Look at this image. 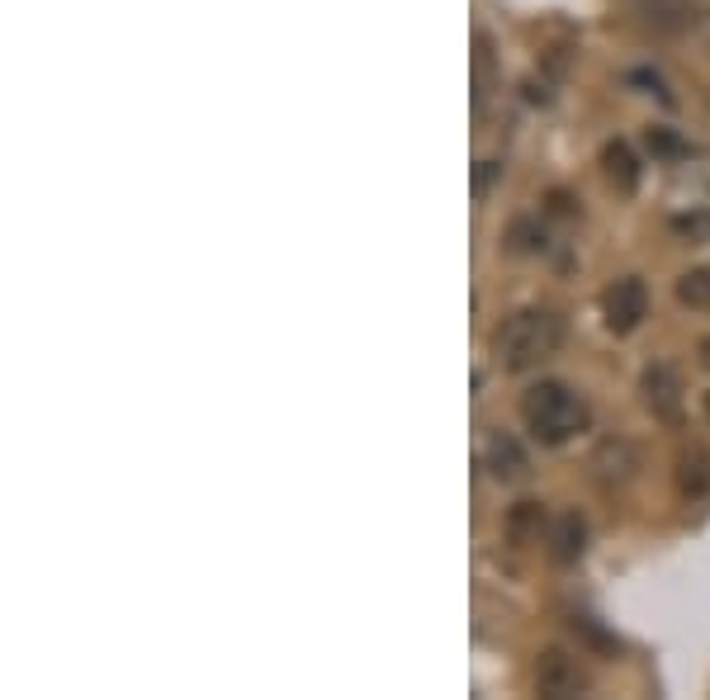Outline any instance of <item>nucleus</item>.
<instances>
[{"label": "nucleus", "instance_id": "9d476101", "mask_svg": "<svg viewBox=\"0 0 710 700\" xmlns=\"http://www.w3.org/2000/svg\"><path fill=\"white\" fill-rule=\"evenodd\" d=\"M602 170H606V180H611V190L616 194H635L639 190V162H635V152L625 147V142H606L602 147Z\"/></svg>", "mask_w": 710, "mask_h": 700}, {"label": "nucleus", "instance_id": "7ed1b4c3", "mask_svg": "<svg viewBox=\"0 0 710 700\" xmlns=\"http://www.w3.org/2000/svg\"><path fill=\"white\" fill-rule=\"evenodd\" d=\"M639 398H644V412L667 431H677L687 422V383L667 360H649L644 375H639Z\"/></svg>", "mask_w": 710, "mask_h": 700}, {"label": "nucleus", "instance_id": "9b49d317", "mask_svg": "<svg viewBox=\"0 0 710 700\" xmlns=\"http://www.w3.org/2000/svg\"><path fill=\"white\" fill-rule=\"evenodd\" d=\"M545 502H517L507 511V539L511 545H535L540 531H545Z\"/></svg>", "mask_w": 710, "mask_h": 700}, {"label": "nucleus", "instance_id": "f03ea898", "mask_svg": "<svg viewBox=\"0 0 710 700\" xmlns=\"http://www.w3.org/2000/svg\"><path fill=\"white\" fill-rule=\"evenodd\" d=\"M521 426L531 431L535 446L559 450L568 440H578L592 426V403L588 393L573 389L564 379H540L521 393Z\"/></svg>", "mask_w": 710, "mask_h": 700}, {"label": "nucleus", "instance_id": "2eb2a0df", "mask_svg": "<svg viewBox=\"0 0 710 700\" xmlns=\"http://www.w3.org/2000/svg\"><path fill=\"white\" fill-rule=\"evenodd\" d=\"M677 304L696 308V312H710V265H696L677 280Z\"/></svg>", "mask_w": 710, "mask_h": 700}, {"label": "nucleus", "instance_id": "0eeeda50", "mask_svg": "<svg viewBox=\"0 0 710 700\" xmlns=\"http://www.w3.org/2000/svg\"><path fill=\"white\" fill-rule=\"evenodd\" d=\"M483 468H488L493 483H502V488H517V483L531 478V450L521 446L511 431H488V440H483Z\"/></svg>", "mask_w": 710, "mask_h": 700}, {"label": "nucleus", "instance_id": "aec40b11", "mask_svg": "<svg viewBox=\"0 0 710 700\" xmlns=\"http://www.w3.org/2000/svg\"><path fill=\"white\" fill-rule=\"evenodd\" d=\"M701 407H706V422H710V393H706V403H701Z\"/></svg>", "mask_w": 710, "mask_h": 700}, {"label": "nucleus", "instance_id": "dca6fc26", "mask_svg": "<svg viewBox=\"0 0 710 700\" xmlns=\"http://www.w3.org/2000/svg\"><path fill=\"white\" fill-rule=\"evenodd\" d=\"M673 233L682 237V241H691V247H706L710 241V209H691V213H677L673 223Z\"/></svg>", "mask_w": 710, "mask_h": 700}, {"label": "nucleus", "instance_id": "f8f14e48", "mask_svg": "<svg viewBox=\"0 0 710 700\" xmlns=\"http://www.w3.org/2000/svg\"><path fill=\"white\" fill-rule=\"evenodd\" d=\"M568 634L578 639V649H588V653H602V659H616L620 653V639L602 630L592 616H568Z\"/></svg>", "mask_w": 710, "mask_h": 700}, {"label": "nucleus", "instance_id": "39448f33", "mask_svg": "<svg viewBox=\"0 0 710 700\" xmlns=\"http://www.w3.org/2000/svg\"><path fill=\"white\" fill-rule=\"evenodd\" d=\"M644 318H649V284L639 275H620V280H611L602 289V322H606V332L630 336V332H639V322H644Z\"/></svg>", "mask_w": 710, "mask_h": 700}, {"label": "nucleus", "instance_id": "f3484780", "mask_svg": "<svg viewBox=\"0 0 710 700\" xmlns=\"http://www.w3.org/2000/svg\"><path fill=\"white\" fill-rule=\"evenodd\" d=\"M474 109H483V99H488V81H493V43L488 34L474 38Z\"/></svg>", "mask_w": 710, "mask_h": 700}, {"label": "nucleus", "instance_id": "ddd939ff", "mask_svg": "<svg viewBox=\"0 0 710 700\" xmlns=\"http://www.w3.org/2000/svg\"><path fill=\"white\" fill-rule=\"evenodd\" d=\"M545 247H549V233L540 218H517L507 227V251L511 256H540Z\"/></svg>", "mask_w": 710, "mask_h": 700}, {"label": "nucleus", "instance_id": "20e7f679", "mask_svg": "<svg viewBox=\"0 0 710 700\" xmlns=\"http://www.w3.org/2000/svg\"><path fill=\"white\" fill-rule=\"evenodd\" d=\"M531 681H535V696H545V700H573L592 687L588 667H582V649L573 653V649H559V644L535 653Z\"/></svg>", "mask_w": 710, "mask_h": 700}, {"label": "nucleus", "instance_id": "423d86ee", "mask_svg": "<svg viewBox=\"0 0 710 700\" xmlns=\"http://www.w3.org/2000/svg\"><path fill=\"white\" fill-rule=\"evenodd\" d=\"M588 474H592V483L602 493H620L625 483L639 474V446H635V440H625V436H606L602 446L592 450Z\"/></svg>", "mask_w": 710, "mask_h": 700}, {"label": "nucleus", "instance_id": "6e6552de", "mask_svg": "<svg viewBox=\"0 0 710 700\" xmlns=\"http://www.w3.org/2000/svg\"><path fill=\"white\" fill-rule=\"evenodd\" d=\"M545 554H549V563H559V568H573L582 554H588V517H582L578 507H564L549 517Z\"/></svg>", "mask_w": 710, "mask_h": 700}, {"label": "nucleus", "instance_id": "f257e3e1", "mask_svg": "<svg viewBox=\"0 0 710 700\" xmlns=\"http://www.w3.org/2000/svg\"><path fill=\"white\" fill-rule=\"evenodd\" d=\"M564 336H568V327L564 318L554 308H517V312H507L502 322L493 327V360L507 369V375H531V369H540L549 360V355H559L564 346Z\"/></svg>", "mask_w": 710, "mask_h": 700}, {"label": "nucleus", "instance_id": "4468645a", "mask_svg": "<svg viewBox=\"0 0 710 700\" xmlns=\"http://www.w3.org/2000/svg\"><path fill=\"white\" fill-rule=\"evenodd\" d=\"M677 483H682V493H687V497H706L710 493V454H701V450L682 454Z\"/></svg>", "mask_w": 710, "mask_h": 700}, {"label": "nucleus", "instance_id": "1a4fd4ad", "mask_svg": "<svg viewBox=\"0 0 710 700\" xmlns=\"http://www.w3.org/2000/svg\"><path fill=\"white\" fill-rule=\"evenodd\" d=\"M635 14L659 34H677L701 14V0H635Z\"/></svg>", "mask_w": 710, "mask_h": 700}, {"label": "nucleus", "instance_id": "6ab92c4d", "mask_svg": "<svg viewBox=\"0 0 710 700\" xmlns=\"http://www.w3.org/2000/svg\"><path fill=\"white\" fill-rule=\"evenodd\" d=\"M701 365L710 369V341H701Z\"/></svg>", "mask_w": 710, "mask_h": 700}, {"label": "nucleus", "instance_id": "a211bd4d", "mask_svg": "<svg viewBox=\"0 0 710 700\" xmlns=\"http://www.w3.org/2000/svg\"><path fill=\"white\" fill-rule=\"evenodd\" d=\"M649 147H659V152H682V142L667 133V128H649Z\"/></svg>", "mask_w": 710, "mask_h": 700}]
</instances>
